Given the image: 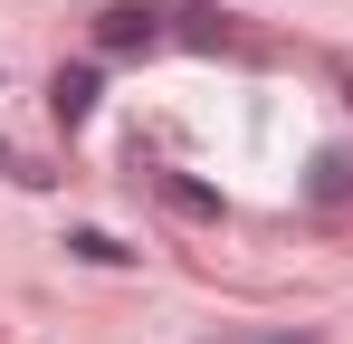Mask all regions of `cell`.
Instances as JSON below:
<instances>
[{"label": "cell", "mask_w": 353, "mask_h": 344, "mask_svg": "<svg viewBox=\"0 0 353 344\" xmlns=\"http://www.w3.org/2000/svg\"><path fill=\"white\" fill-rule=\"evenodd\" d=\"M48 115H58V124H86V115H96V67H58V77H48Z\"/></svg>", "instance_id": "7a4b0ae2"}, {"label": "cell", "mask_w": 353, "mask_h": 344, "mask_svg": "<svg viewBox=\"0 0 353 344\" xmlns=\"http://www.w3.org/2000/svg\"><path fill=\"white\" fill-rule=\"evenodd\" d=\"M344 106H353V67H344Z\"/></svg>", "instance_id": "8992f818"}, {"label": "cell", "mask_w": 353, "mask_h": 344, "mask_svg": "<svg viewBox=\"0 0 353 344\" xmlns=\"http://www.w3.org/2000/svg\"><path fill=\"white\" fill-rule=\"evenodd\" d=\"M163 201L191 211V220H220V191H201V182H181V172H163Z\"/></svg>", "instance_id": "277c9868"}, {"label": "cell", "mask_w": 353, "mask_h": 344, "mask_svg": "<svg viewBox=\"0 0 353 344\" xmlns=\"http://www.w3.org/2000/svg\"><path fill=\"white\" fill-rule=\"evenodd\" d=\"M163 39H172V10H153V0H105L96 10V48L105 57H143Z\"/></svg>", "instance_id": "6da1fadb"}, {"label": "cell", "mask_w": 353, "mask_h": 344, "mask_svg": "<svg viewBox=\"0 0 353 344\" xmlns=\"http://www.w3.org/2000/svg\"><path fill=\"white\" fill-rule=\"evenodd\" d=\"M305 191H315V201H344V191H353V153H325V163H315V182H305Z\"/></svg>", "instance_id": "5b68a950"}, {"label": "cell", "mask_w": 353, "mask_h": 344, "mask_svg": "<svg viewBox=\"0 0 353 344\" xmlns=\"http://www.w3.org/2000/svg\"><path fill=\"white\" fill-rule=\"evenodd\" d=\"M67 258H86V268H134V249L105 239V229H67Z\"/></svg>", "instance_id": "3957f363"}]
</instances>
